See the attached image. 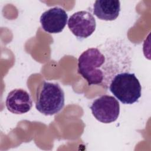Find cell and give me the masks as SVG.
Here are the masks:
<instances>
[{"instance_id": "obj_1", "label": "cell", "mask_w": 151, "mask_h": 151, "mask_svg": "<svg viewBox=\"0 0 151 151\" xmlns=\"http://www.w3.org/2000/svg\"><path fill=\"white\" fill-rule=\"evenodd\" d=\"M105 62L106 57L99 48H88L78 58V73L88 85L101 84L104 78L102 66Z\"/></svg>"}, {"instance_id": "obj_2", "label": "cell", "mask_w": 151, "mask_h": 151, "mask_svg": "<svg viewBox=\"0 0 151 151\" xmlns=\"http://www.w3.org/2000/svg\"><path fill=\"white\" fill-rule=\"evenodd\" d=\"M111 93L123 104H132L141 96L142 87L134 73H118L111 80Z\"/></svg>"}, {"instance_id": "obj_3", "label": "cell", "mask_w": 151, "mask_h": 151, "mask_svg": "<svg viewBox=\"0 0 151 151\" xmlns=\"http://www.w3.org/2000/svg\"><path fill=\"white\" fill-rule=\"evenodd\" d=\"M64 93L57 83L44 82L38 100L37 110L46 116L59 113L64 106Z\"/></svg>"}, {"instance_id": "obj_4", "label": "cell", "mask_w": 151, "mask_h": 151, "mask_svg": "<svg viewBox=\"0 0 151 151\" xmlns=\"http://www.w3.org/2000/svg\"><path fill=\"white\" fill-rule=\"evenodd\" d=\"M90 109L98 121L110 123L117 119L120 113V104L113 96L103 95L93 101Z\"/></svg>"}, {"instance_id": "obj_5", "label": "cell", "mask_w": 151, "mask_h": 151, "mask_svg": "<svg viewBox=\"0 0 151 151\" xmlns=\"http://www.w3.org/2000/svg\"><path fill=\"white\" fill-rule=\"evenodd\" d=\"M67 25L74 35L78 38H86L95 31L96 22L90 12L81 11L75 12L70 17Z\"/></svg>"}, {"instance_id": "obj_6", "label": "cell", "mask_w": 151, "mask_h": 151, "mask_svg": "<svg viewBox=\"0 0 151 151\" xmlns=\"http://www.w3.org/2000/svg\"><path fill=\"white\" fill-rule=\"evenodd\" d=\"M68 15L65 11L60 7H54L43 12L40 17L42 29L50 34L61 32L65 27Z\"/></svg>"}, {"instance_id": "obj_7", "label": "cell", "mask_w": 151, "mask_h": 151, "mask_svg": "<svg viewBox=\"0 0 151 151\" xmlns=\"http://www.w3.org/2000/svg\"><path fill=\"white\" fill-rule=\"evenodd\" d=\"M5 104L7 109L12 113L22 114L31 110L32 101L27 91L22 88H16L8 93Z\"/></svg>"}, {"instance_id": "obj_8", "label": "cell", "mask_w": 151, "mask_h": 151, "mask_svg": "<svg viewBox=\"0 0 151 151\" xmlns=\"http://www.w3.org/2000/svg\"><path fill=\"white\" fill-rule=\"evenodd\" d=\"M120 11V2L118 0H97L93 5V14L101 20H115Z\"/></svg>"}]
</instances>
